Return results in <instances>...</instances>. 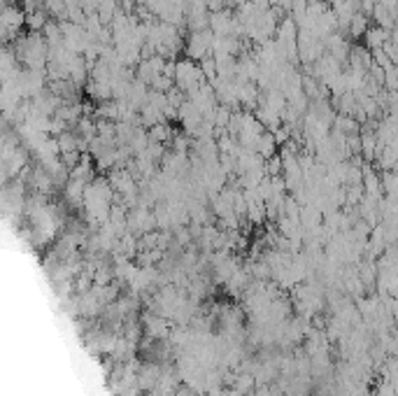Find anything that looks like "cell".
Instances as JSON below:
<instances>
[{"instance_id":"3","label":"cell","mask_w":398,"mask_h":396,"mask_svg":"<svg viewBox=\"0 0 398 396\" xmlns=\"http://www.w3.org/2000/svg\"><path fill=\"white\" fill-rule=\"evenodd\" d=\"M389 40H391V31L380 29V26H370L366 36H363V45H366V50L375 52V50H382Z\"/></svg>"},{"instance_id":"1","label":"cell","mask_w":398,"mask_h":396,"mask_svg":"<svg viewBox=\"0 0 398 396\" xmlns=\"http://www.w3.org/2000/svg\"><path fill=\"white\" fill-rule=\"evenodd\" d=\"M205 82H207V78H205V73H202L200 64H196V61L186 59V57L177 61V68H175V87H177L179 91H184L186 98H189V94H193L196 89H200Z\"/></svg>"},{"instance_id":"4","label":"cell","mask_w":398,"mask_h":396,"mask_svg":"<svg viewBox=\"0 0 398 396\" xmlns=\"http://www.w3.org/2000/svg\"><path fill=\"white\" fill-rule=\"evenodd\" d=\"M368 29H370V15H366V12H356L352 24H349V29H347V36L354 38V40L363 38Z\"/></svg>"},{"instance_id":"5","label":"cell","mask_w":398,"mask_h":396,"mask_svg":"<svg viewBox=\"0 0 398 396\" xmlns=\"http://www.w3.org/2000/svg\"><path fill=\"white\" fill-rule=\"evenodd\" d=\"M384 89L387 91H398V66H389L384 71Z\"/></svg>"},{"instance_id":"2","label":"cell","mask_w":398,"mask_h":396,"mask_svg":"<svg viewBox=\"0 0 398 396\" xmlns=\"http://www.w3.org/2000/svg\"><path fill=\"white\" fill-rule=\"evenodd\" d=\"M214 40H216V36L209 29L191 31V33H189V38H186V45H184V57L196 61V64L209 59V57H212V52H214Z\"/></svg>"}]
</instances>
